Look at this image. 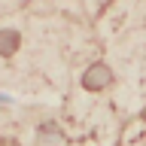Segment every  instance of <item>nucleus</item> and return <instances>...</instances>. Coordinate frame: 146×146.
<instances>
[{
	"instance_id": "obj_2",
	"label": "nucleus",
	"mask_w": 146,
	"mask_h": 146,
	"mask_svg": "<svg viewBox=\"0 0 146 146\" xmlns=\"http://www.w3.org/2000/svg\"><path fill=\"white\" fill-rule=\"evenodd\" d=\"M18 43H21V36L15 34V31H0V55H12L18 49Z\"/></svg>"
},
{
	"instance_id": "obj_1",
	"label": "nucleus",
	"mask_w": 146,
	"mask_h": 146,
	"mask_svg": "<svg viewBox=\"0 0 146 146\" xmlns=\"http://www.w3.org/2000/svg\"><path fill=\"white\" fill-rule=\"evenodd\" d=\"M82 85L88 91H100V88H110L113 85V70H110L107 64H91L85 76H82Z\"/></svg>"
}]
</instances>
